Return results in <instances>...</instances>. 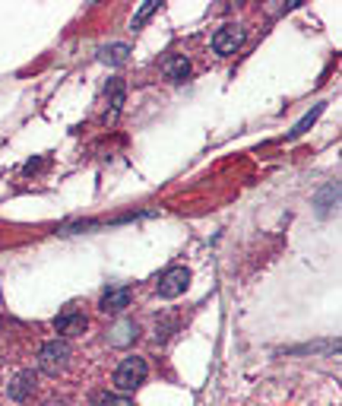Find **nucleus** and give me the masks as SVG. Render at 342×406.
Here are the masks:
<instances>
[{
	"instance_id": "20e7f679",
	"label": "nucleus",
	"mask_w": 342,
	"mask_h": 406,
	"mask_svg": "<svg viewBox=\"0 0 342 406\" xmlns=\"http://www.w3.org/2000/svg\"><path fill=\"white\" fill-rule=\"evenodd\" d=\"M244 44V29L234 23H225L219 32L213 35V48L215 54H234V51Z\"/></svg>"
},
{
	"instance_id": "f8f14e48",
	"label": "nucleus",
	"mask_w": 342,
	"mask_h": 406,
	"mask_svg": "<svg viewBox=\"0 0 342 406\" xmlns=\"http://www.w3.org/2000/svg\"><path fill=\"white\" fill-rule=\"evenodd\" d=\"M323 108H327V105H314V108H310V111L304 114V118H301V121H298V124H295V130L289 133V140H295V137H301V133H308V127L314 124L317 118H320V114H323Z\"/></svg>"
},
{
	"instance_id": "39448f33",
	"label": "nucleus",
	"mask_w": 342,
	"mask_h": 406,
	"mask_svg": "<svg viewBox=\"0 0 342 406\" xmlns=\"http://www.w3.org/2000/svg\"><path fill=\"white\" fill-rule=\"evenodd\" d=\"M54 330H57V333H63V336L82 333V330H86V317H82L80 311L73 308V304H67V308H63L61 314L54 317Z\"/></svg>"
},
{
	"instance_id": "f3484780",
	"label": "nucleus",
	"mask_w": 342,
	"mask_h": 406,
	"mask_svg": "<svg viewBox=\"0 0 342 406\" xmlns=\"http://www.w3.org/2000/svg\"><path fill=\"white\" fill-rule=\"evenodd\" d=\"M44 159H29V162L23 165V175H35V171H42Z\"/></svg>"
},
{
	"instance_id": "9b49d317",
	"label": "nucleus",
	"mask_w": 342,
	"mask_h": 406,
	"mask_svg": "<svg viewBox=\"0 0 342 406\" xmlns=\"http://www.w3.org/2000/svg\"><path fill=\"white\" fill-rule=\"evenodd\" d=\"M336 203H339V184H327V187L317 194V213L327 216L329 209L336 207Z\"/></svg>"
},
{
	"instance_id": "dca6fc26",
	"label": "nucleus",
	"mask_w": 342,
	"mask_h": 406,
	"mask_svg": "<svg viewBox=\"0 0 342 406\" xmlns=\"http://www.w3.org/2000/svg\"><path fill=\"white\" fill-rule=\"evenodd\" d=\"M95 406H133L130 397H114V393H99L95 397Z\"/></svg>"
},
{
	"instance_id": "f257e3e1",
	"label": "nucleus",
	"mask_w": 342,
	"mask_h": 406,
	"mask_svg": "<svg viewBox=\"0 0 342 406\" xmlns=\"http://www.w3.org/2000/svg\"><path fill=\"white\" fill-rule=\"evenodd\" d=\"M146 374H149V365H146L143 355H130V359H124L118 365V371H114V384L127 393V390H133V387L143 384Z\"/></svg>"
},
{
	"instance_id": "4468645a",
	"label": "nucleus",
	"mask_w": 342,
	"mask_h": 406,
	"mask_svg": "<svg viewBox=\"0 0 342 406\" xmlns=\"http://www.w3.org/2000/svg\"><path fill=\"white\" fill-rule=\"evenodd\" d=\"M156 10H158V0H146V4L137 10V16H133V29H139V25H143Z\"/></svg>"
},
{
	"instance_id": "2eb2a0df",
	"label": "nucleus",
	"mask_w": 342,
	"mask_h": 406,
	"mask_svg": "<svg viewBox=\"0 0 342 406\" xmlns=\"http://www.w3.org/2000/svg\"><path fill=\"white\" fill-rule=\"evenodd\" d=\"M171 333H175V317H162V321L156 324V333L152 336H156V343H165Z\"/></svg>"
},
{
	"instance_id": "6e6552de",
	"label": "nucleus",
	"mask_w": 342,
	"mask_h": 406,
	"mask_svg": "<svg viewBox=\"0 0 342 406\" xmlns=\"http://www.w3.org/2000/svg\"><path fill=\"white\" fill-rule=\"evenodd\" d=\"M137 333H139V327L133 321H118L108 330V343H111V346H130V343L137 340Z\"/></svg>"
},
{
	"instance_id": "7ed1b4c3",
	"label": "nucleus",
	"mask_w": 342,
	"mask_h": 406,
	"mask_svg": "<svg viewBox=\"0 0 342 406\" xmlns=\"http://www.w3.org/2000/svg\"><path fill=\"white\" fill-rule=\"evenodd\" d=\"M187 283H190L187 266H171V270H165L162 279H158V295H162V298H177L184 289H187Z\"/></svg>"
},
{
	"instance_id": "0eeeda50",
	"label": "nucleus",
	"mask_w": 342,
	"mask_h": 406,
	"mask_svg": "<svg viewBox=\"0 0 342 406\" xmlns=\"http://www.w3.org/2000/svg\"><path fill=\"white\" fill-rule=\"evenodd\" d=\"M35 384H38L35 371H23V374H16V378L10 381L6 393H10V400H16V403H25V400L35 393Z\"/></svg>"
},
{
	"instance_id": "ddd939ff",
	"label": "nucleus",
	"mask_w": 342,
	"mask_h": 406,
	"mask_svg": "<svg viewBox=\"0 0 342 406\" xmlns=\"http://www.w3.org/2000/svg\"><path fill=\"white\" fill-rule=\"evenodd\" d=\"M127 54H130V48H127V44H111V48L101 51V61H105V63H124Z\"/></svg>"
},
{
	"instance_id": "1a4fd4ad",
	"label": "nucleus",
	"mask_w": 342,
	"mask_h": 406,
	"mask_svg": "<svg viewBox=\"0 0 342 406\" xmlns=\"http://www.w3.org/2000/svg\"><path fill=\"white\" fill-rule=\"evenodd\" d=\"M162 73H165V80H171V82H184V80H187V73H190V61L184 54L168 57V61L162 63Z\"/></svg>"
},
{
	"instance_id": "9d476101",
	"label": "nucleus",
	"mask_w": 342,
	"mask_h": 406,
	"mask_svg": "<svg viewBox=\"0 0 342 406\" xmlns=\"http://www.w3.org/2000/svg\"><path fill=\"white\" fill-rule=\"evenodd\" d=\"M108 105H111V111L105 114V124H111V121L118 118L120 105H124V80H118V76L108 82Z\"/></svg>"
},
{
	"instance_id": "423d86ee",
	"label": "nucleus",
	"mask_w": 342,
	"mask_h": 406,
	"mask_svg": "<svg viewBox=\"0 0 342 406\" xmlns=\"http://www.w3.org/2000/svg\"><path fill=\"white\" fill-rule=\"evenodd\" d=\"M133 292L127 289V285H114V289H108L105 295H101L99 302V311H105V314H118V311H124L127 304H130Z\"/></svg>"
},
{
	"instance_id": "f03ea898",
	"label": "nucleus",
	"mask_w": 342,
	"mask_h": 406,
	"mask_svg": "<svg viewBox=\"0 0 342 406\" xmlns=\"http://www.w3.org/2000/svg\"><path fill=\"white\" fill-rule=\"evenodd\" d=\"M38 359H42V368H44V371L57 374L63 365H67V359H70L67 340H51V343H44L42 352H38Z\"/></svg>"
}]
</instances>
